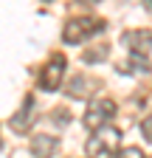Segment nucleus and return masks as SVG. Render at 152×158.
<instances>
[{"label": "nucleus", "instance_id": "obj_1", "mask_svg": "<svg viewBox=\"0 0 152 158\" xmlns=\"http://www.w3.org/2000/svg\"><path fill=\"white\" fill-rule=\"evenodd\" d=\"M104 28V23L102 20H70V23L65 26V43H70V45H79V43H85V40H90L96 31H102Z\"/></svg>", "mask_w": 152, "mask_h": 158}, {"label": "nucleus", "instance_id": "obj_2", "mask_svg": "<svg viewBox=\"0 0 152 158\" xmlns=\"http://www.w3.org/2000/svg\"><path fill=\"white\" fill-rule=\"evenodd\" d=\"M113 110H116V105H113L110 99H102V102L90 105V110H87V116H85V124H87L90 130H99L104 122H110Z\"/></svg>", "mask_w": 152, "mask_h": 158}, {"label": "nucleus", "instance_id": "obj_3", "mask_svg": "<svg viewBox=\"0 0 152 158\" xmlns=\"http://www.w3.org/2000/svg\"><path fill=\"white\" fill-rule=\"evenodd\" d=\"M62 73H65V56L56 54V56L51 59V65L45 68V73H42V88H45V90H56V88H59V82H62Z\"/></svg>", "mask_w": 152, "mask_h": 158}, {"label": "nucleus", "instance_id": "obj_4", "mask_svg": "<svg viewBox=\"0 0 152 158\" xmlns=\"http://www.w3.org/2000/svg\"><path fill=\"white\" fill-rule=\"evenodd\" d=\"M124 43H127L132 51L144 54V51L152 48V31H130V34H124Z\"/></svg>", "mask_w": 152, "mask_h": 158}, {"label": "nucleus", "instance_id": "obj_5", "mask_svg": "<svg viewBox=\"0 0 152 158\" xmlns=\"http://www.w3.org/2000/svg\"><path fill=\"white\" fill-rule=\"evenodd\" d=\"M54 150H56V141H54V138H48V141H45V138H34V152H37V155L48 158Z\"/></svg>", "mask_w": 152, "mask_h": 158}, {"label": "nucleus", "instance_id": "obj_6", "mask_svg": "<svg viewBox=\"0 0 152 158\" xmlns=\"http://www.w3.org/2000/svg\"><path fill=\"white\" fill-rule=\"evenodd\" d=\"M113 158H146L141 150H135V147H127V150H121L118 155H113Z\"/></svg>", "mask_w": 152, "mask_h": 158}, {"label": "nucleus", "instance_id": "obj_7", "mask_svg": "<svg viewBox=\"0 0 152 158\" xmlns=\"http://www.w3.org/2000/svg\"><path fill=\"white\" fill-rule=\"evenodd\" d=\"M141 133L146 135V141H152V116H149V118H146V122L141 124Z\"/></svg>", "mask_w": 152, "mask_h": 158}, {"label": "nucleus", "instance_id": "obj_8", "mask_svg": "<svg viewBox=\"0 0 152 158\" xmlns=\"http://www.w3.org/2000/svg\"><path fill=\"white\" fill-rule=\"evenodd\" d=\"M149 9H152V0H149Z\"/></svg>", "mask_w": 152, "mask_h": 158}]
</instances>
